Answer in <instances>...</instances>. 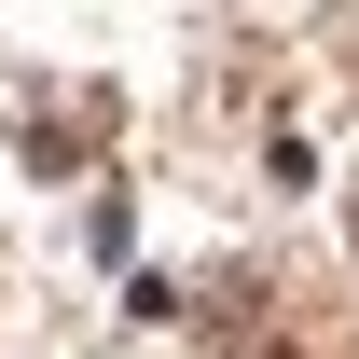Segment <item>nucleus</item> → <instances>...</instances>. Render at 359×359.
<instances>
[{"mask_svg": "<svg viewBox=\"0 0 359 359\" xmlns=\"http://www.w3.org/2000/svg\"><path fill=\"white\" fill-rule=\"evenodd\" d=\"M276 359H304V346H276Z\"/></svg>", "mask_w": 359, "mask_h": 359, "instance_id": "obj_1", "label": "nucleus"}, {"mask_svg": "<svg viewBox=\"0 0 359 359\" xmlns=\"http://www.w3.org/2000/svg\"><path fill=\"white\" fill-rule=\"evenodd\" d=\"M346 235H359V208H346Z\"/></svg>", "mask_w": 359, "mask_h": 359, "instance_id": "obj_2", "label": "nucleus"}]
</instances>
